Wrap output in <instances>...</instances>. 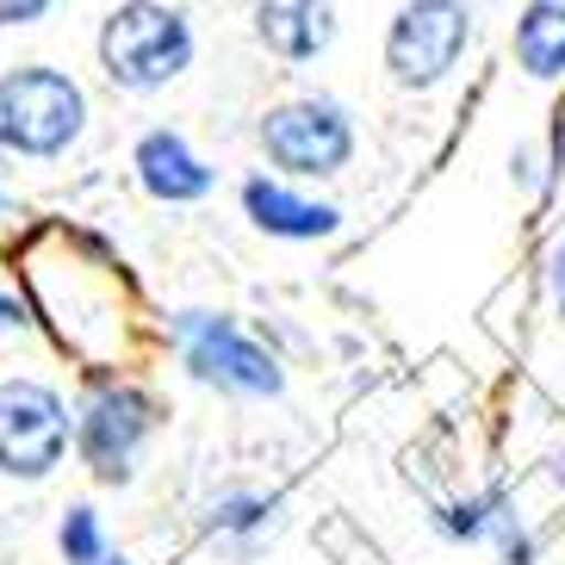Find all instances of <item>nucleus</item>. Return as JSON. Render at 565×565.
<instances>
[{
  "label": "nucleus",
  "mask_w": 565,
  "mask_h": 565,
  "mask_svg": "<svg viewBox=\"0 0 565 565\" xmlns=\"http://www.w3.org/2000/svg\"><path fill=\"white\" fill-rule=\"evenodd\" d=\"M19 280L56 349L75 354L87 373H118V361L131 354V286L94 236L56 224L38 231L19 249Z\"/></svg>",
  "instance_id": "nucleus-1"
},
{
  "label": "nucleus",
  "mask_w": 565,
  "mask_h": 565,
  "mask_svg": "<svg viewBox=\"0 0 565 565\" xmlns=\"http://www.w3.org/2000/svg\"><path fill=\"white\" fill-rule=\"evenodd\" d=\"M193 56H200L193 19L168 0H118L100 19V38H94L100 75L131 100H150V94L174 87L193 68Z\"/></svg>",
  "instance_id": "nucleus-2"
},
{
  "label": "nucleus",
  "mask_w": 565,
  "mask_h": 565,
  "mask_svg": "<svg viewBox=\"0 0 565 565\" xmlns=\"http://www.w3.org/2000/svg\"><path fill=\"white\" fill-rule=\"evenodd\" d=\"M87 137V87L56 63L0 68V150L19 162H56Z\"/></svg>",
  "instance_id": "nucleus-3"
},
{
  "label": "nucleus",
  "mask_w": 565,
  "mask_h": 565,
  "mask_svg": "<svg viewBox=\"0 0 565 565\" xmlns=\"http://www.w3.org/2000/svg\"><path fill=\"white\" fill-rule=\"evenodd\" d=\"M156 398L137 380H118V373H94L75 404V454H82L87 479L94 484H131L143 448L156 441Z\"/></svg>",
  "instance_id": "nucleus-4"
},
{
  "label": "nucleus",
  "mask_w": 565,
  "mask_h": 565,
  "mask_svg": "<svg viewBox=\"0 0 565 565\" xmlns=\"http://www.w3.org/2000/svg\"><path fill=\"white\" fill-rule=\"evenodd\" d=\"M168 342H174L186 373L212 392H224V398H280L286 392V366L231 311H174Z\"/></svg>",
  "instance_id": "nucleus-5"
},
{
  "label": "nucleus",
  "mask_w": 565,
  "mask_h": 565,
  "mask_svg": "<svg viewBox=\"0 0 565 565\" xmlns=\"http://www.w3.org/2000/svg\"><path fill=\"white\" fill-rule=\"evenodd\" d=\"M255 143L280 181H335L354 162V113L330 94H292L262 113Z\"/></svg>",
  "instance_id": "nucleus-6"
},
{
  "label": "nucleus",
  "mask_w": 565,
  "mask_h": 565,
  "mask_svg": "<svg viewBox=\"0 0 565 565\" xmlns=\"http://www.w3.org/2000/svg\"><path fill=\"white\" fill-rule=\"evenodd\" d=\"M75 448V411L51 380H0V479L44 484Z\"/></svg>",
  "instance_id": "nucleus-7"
},
{
  "label": "nucleus",
  "mask_w": 565,
  "mask_h": 565,
  "mask_svg": "<svg viewBox=\"0 0 565 565\" xmlns=\"http://www.w3.org/2000/svg\"><path fill=\"white\" fill-rule=\"evenodd\" d=\"M472 44V7L466 0H404L385 25V75L404 94H429L460 68Z\"/></svg>",
  "instance_id": "nucleus-8"
},
{
  "label": "nucleus",
  "mask_w": 565,
  "mask_h": 565,
  "mask_svg": "<svg viewBox=\"0 0 565 565\" xmlns=\"http://www.w3.org/2000/svg\"><path fill=\"white\" fill-rule=\"evenodd\" d=\"M286 522V498L280 491H262V484H224L212 491L200 510V529L224 559L236 565H255L267 547H274V534Z\"/></svg>",
  "instance_id": "nucleus-9"
},
{
  "label": "nucleus",
  "mask_w": 565,
  "mask_h": 565,
  "mask_svg": "<svg viewBox=\"0 0 565 565\" xmlns=\"http://www.w3.org/2000/svg\"><path fill=\"white\" fill-rule=\"evenodd\" d=\"M131 174L156 205H200L217 193V168L205 162V156L186 143V131H174V125H150V131L137 137Z\"/></svg>",
  "instance_id": "nucleus-10"
},
{
  "label": "nucleus",
  "mask_w": 565,
  "mask_h": 565,
  "mask_svg": "<svg viewBox=\"0 0 565 565\" xmlns=\"http://www.w3.org/2000/svg\"><path fill=\"white\" fill-rule=\"evenodd\" d=\"M243 217L274 243H330L342 231V212L330 200H311L280 174H249L243 181Z\"/></svg>",
  "instance_id": "nucleus-11"
},
{
  "label": "nucleus",
  "mask_w": 565,
  "mask_h": 565,
  "mask_svg": "<svg viewBox=\"0 0 565 565\" xmlns=\"http://www.w3.org/2000/svg\"><path fill=\"white\" fill-rule=\"evenodd\" d=\"M435 529L448 534V541H466V547H498L503 565H534V534L515 522L510 498H503L498 484L441 503V510H435Z\"/></svg>",
  "instance_id": "nucleus-12"
},
{
  "label": "nucleus",
  "mask_w": 565,
  "mask_h": 565,
  "mask_svg": "<svg viewBox=\"0 0 565 565\" xmlns=\"http://www.w3.org/2000/svg\"><path fill=\"white\" fill-rule=\"evenodd\" d=\"M255 44L280 63H317L335 44V0H255Z\"/></svg>",
  "instance_id": "nucleus-13"
},
{
  "label": "nucleus",
  "mask_w": 565,
  "mask_h": 565,
  "mask_svg": "<svg viewBox=\"0 0 565 565\" xmlns=\"http://www.w3.org/2000/svg\"><path fill=\"white\" fill-rule=\"evenodd\" d=\"M515 68L529 82L565 75V0H529L515 13Z\"/></svg>",
  "instance_id": "nucleus-14"
},
{
  "label": "nucleus",
  "mask_w": 565,
  "mask_h": 565,
  "mask_svg": "<svg viewBox=\"0 0 565 565\" xmlns=\"http://www.w3.org/2000/svg\"><path fill=\"white\" fill-rule=\"evenodd\" d=\"M56 553L63 565H100L106 559V522L94 503H68L63 522H56Z\"/></svg>",
  "instance_id": "nucleus-15"
},
{
  "label": "nucleus",
  "mask_w": 565,
  "mask_h": 565,
  "mask_svg": "<svg viewBox=\"0 0 565 565\" xmlns=\"http://www.w3.org/2000/svg\"><path fill=\"white\" fill-rule=\"evenodd\" d=\"M56 13V0H0V32H25Z\"/></svg>",
  "instance_id": "nucleus-16"
},
{
  "label": "nucleus",
  "mask_w": 565,
  "mask_h": 565,
  "mask_svg": "<svg viewBox=\"0 0 565 565\" xmlns=\"http://www.w3.org/2000/svg\"><path fill=\"white\" fill-rule=\"evenodd\" d=\"M32 323H38L32 305L13 299V292H0V330H32Z\"/></svg>",
  "instance_id": "nucleus-17"
},
{
  "label": "nucleus",
  "mask_w": 565,
  "mask_h": 565,
  "mask_svg": "<svg viewBox=\"0 0 565 565\" xmlns=\"http://www.w3.org/2000/svg\"><path fill=\"white\" fill-rule=\"evenodd\" d=\"M547 286H553V305L565 311V243H553V249H547Z\"/></svg>",
  "instance_id": "nucleus-18"
},
{
  "label": "nucleus",
  "mask_w": 565,
  "mask_h": 565,
  "mask_svg": "<svg viewBox=\"0 0 565 565\" xmlns=\"http://www.w3.org/2000/svg\"><path fill=\"white\" fill-rule=\"evenodd\" d=\"M100 565H131V559H125V553H106V559Z\"/></svg>",
  "instance_id": "nucleus-19"
},
{
  "label": "nucleus",
  "mask_w": 565,
  "mask_h": 565,
  "mask_svg": "<svg viewBox=\"0 0 565 565\" xmlns=\"http://www.w3.org/2000/svg\"><path fill=\"white\" fill-rule=\"evenodd\" d=\"M553 472H559V484H565V454H559V460H553Z\"/></svg>",
  "instance_id": "nucleus-20"
}]
</instances>
